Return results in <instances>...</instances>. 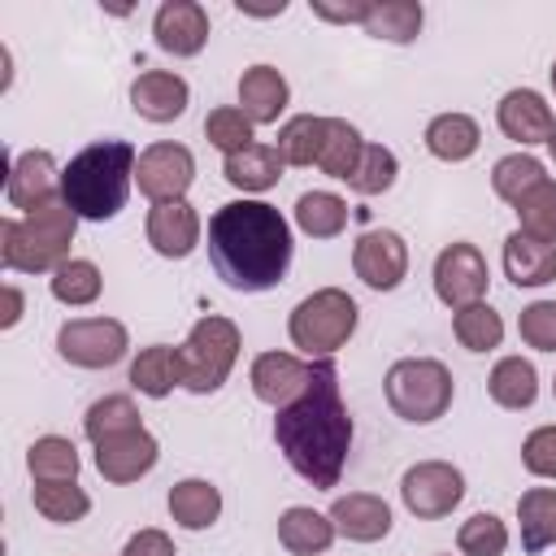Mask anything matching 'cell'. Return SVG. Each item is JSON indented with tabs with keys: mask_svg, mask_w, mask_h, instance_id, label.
<instances>
[{
	"mask_svg": "<svg viewBox=\"0 0 556 556\" xmlns=\"http://www.w3.org/2000/svg\"><path fill=\"white\" fill-rule=\"evenodd\" d=\"M274 439H278V452L287 456V465L304 482H313L317 491L339 486L348 447H352V417L339 395V369L330 356H317L304 395L295 404L278 408Z\"/></svg>",
	"mask_w": 556,
	"mask_h": 556,
	"instance_id": "cell-1",
	"label": "cell"
},
{
	"mask_svg": "<svg viewBox=\"0 0 556 556\" xmlns=\"http://www.w3.org/2000/svg\"><path fill=\"white\" fill-rule=\"evenodd\" d=\"M208 261L230 291H269L291 265V226L265 200H230L208 222Z\"/></svg>",
	"mask_w": 556,
	"mask_h": 556,
	"instance_id": "cell-2",
	"label": "cell"
},
{
	"mask_svg": "<svg viewBox=\"0 0 556 556\" xmlns=\"http://www.w3.org/2000/svg\"><path fill=\"white\" fill-rule=\"evenodd\" d=\"M135 148L126 139H100L87 143L70 165L61 169V200L74 208V217L109 222L122 213L130 178H135Z\"/></svg>",
	"mask_w": 556,
	"mask_h": 556,
	"instance_id": "cell-3",
	"label": "cell"
},
{
	"mask_svg": "<svg viewBox=\"0 0 556 556\" xmlns=\"http://www.w3.org/2000/svg\"><path fill=\"white\" fill-rule=\"evenodd\" d=\"M74 208L65 200H52L39 213L4 217L0 222V261L13 274H56L70 261V243H74Z\"/></svg>",
	"mask_w": 556,
	"mask_h": 556,
	"instance_id": "cell-4",
	"label": "cell"
},
{
	"mask_svg": "<svg viewBox=\"0 0 556 556\" xmlns=\"http://www.w3.org/2000/svg\"><path fill=\"white\" fill-rule=\"evenodd\" d=\"M239 361V326L230 317H200L187 334V343L178 348V374H182V387L195 391V395H208L217 391L230 369Z\"/></svg>",
	"mask_w": 556,
	"mask_h": 556,
	"instance_id": "cell-5",
	"label": "cell"
},
{
	"mask_svg": "<svg viewBox=\"0 0 556 556\" xmlns=\"http://www.w3.org/2000/svg\"><path fill=\"white\" fill-rule=\"evenodd\" d=\"M387 387V404L395 417L404 421H439L447 408H452V374L443 361H430V356H408V361H395L382 378Z\"/></svg>",
	"mask_w": 556,
	"mask_h": 556,
	"instance_id": "cell-6",
	"label": "cell"
},
{
	"mask_svg": "<svg viewBox=\"0 0 556 556\" xmlns=\"http://www.w3.org/2000/svg\"><path fill=\"white\" fill-rule=\"evenodd\" d=\"M291 343L308 356H330L339 352L352 330H356V300L339 287H321L313 295H304L295 308H291Z\"/></svg>",
	"mask_w": 556,
	"mask_h": 556,
	"instance_id": "cell-7",
	"label": "cell"
},
{
	"mask_svg": "<svg viewBox=\"0 0 556 556\" xmlns=\"http://www.w3.org/2000/svg\"><path fill=\"white\" fill-rule=\"evenodd\" d=\"M56 352L78 369H109L126 356V326L113 317H74L56 330Z\"/></svg>",
	"mask_w": 556,
	"mask_h": 556,
	"instance_id": "cell-8",
	"label": "cell"
},
{
	"mask_svg": "<svg viewBox=\"0 0 556 556\" xmlns=\"http://www.w3.org/2000/svg\"><path fill=\"white\" fill-rule=\"evenodd\" d=\"M400 495H404V508L421 521H434V517H447L460 500H465V478L456 465L447 460H417L404 478H400Z\"/></svg>",
	"mask_w": 556,
	"mask_h": 556,
	"instance_id": "cell-9",
	"label": "cell"
},
{
	"mask_svg": "<svg viewBox=\"0 0 556 556\" xmlns=\"http://www.w3.org/2000/svg\"><path fill=\"white\" fill-rule=\"evenodd\" d=\"M195 178V156L182 143H152L139 152L135 161V182L152 204H169L182 200V191Z\"/></svg>",
	"mask_w": 556,
	"mask_h": 556,
	"instance_id": "cell-10",
	"label": "cell"
},
{
	"mask_svg": "<svg viewBox=\"0 0 556 556\" xmlns=\"http://www.w3.org/2000/svg\"><path fill=\"white\" fill-rule=\"evenodd\" d=\"M486 256L473 248V243H447L434 261V295L447 304V308H465V304H478L486 295Z\"/></svg>",
	"mask_w": 556,
	"mask_h": 556,
	"instance_id": "cell-11",
	"label": "cell"
},
{
	"mask_svg": "<svg viewBox=\"0 0 556 556\" xmlns=\"http://www.w3.org/2000/svg\"><path fill=\"white\" fill-rule=\"evenodd\" d=\"M352 269L365 287L374 291H391L404 282L408 274V243L395 230H365L352 248Z\"/></svg>",
	"mask_w": 556,
	"mask_h": 556,
	"instance_id": "cell-12",
	"label": "cell"
},
{
	"mask_svg": "<svg viewBox=\"0 0 556 556\" xmlns=\"http://www.w3.org/2000/svg\"><path fill=\"white\" fill-rule=\"evenodd\" d=\"M308 378H313V361H300L291 352H261L252 361V391H256V400H265L274 408L295 404L304 395Z\"/></svg>",
	"mask_w": 556,
	"mask_h": 556,
	"instance_id": "cell-13",
	"label": "cell"
},
{
	"mask_svg": "<svg viewBox=\"0 0 556 556\" xmlns=\"http://www.w3.org/2000/svg\"><path fill=\"white\" fill-rule=\"evenodd\" d=\"M56 191H61L56 161H52L43 148H30V152H22V156L13 161V169H9V204H13V208L39 213V208H48L52 200H61Z\"/></svg>",
	"mask_w": 556,
	"mask_h": 556,
	"instance_id": "cell-14",
	"label": "cell"
},
{
	"mask_svg": "<svg viewBox=\"0 0 556 556\" xmlns=\"http://www.w3.org/2000/svg\"><path fill=\"white\" fill-rule=\"evenodd\" d=\"M152 35H156V48L174 56H195L208 43V13L195 0H165L156 9Z\"/></svg>",
	"mask_w": 556,
	"mask_h": 556,
	"instance_id": "cell-15",
	"label": "cell"
},
{
	"mask_svg": "<svg viewBox=\"0 0 556 556\" xmlns=\"http://www.w3.org/2000/svg\"><path fill=\"white\" fill-rule=\"evenodd\" d=\"M156 456L161 447L148 430H130V434H113L96 443V469L104 473V482H139L156 465Z\"/></svg>",
	"mask_w": 556,
	"mask_h": 556,
	"instance_id": "cell-16",
	"label": "cell"
},
{
	"mask_svg": "<svg viewBox=\"0 0 556 556\" xmlns=\"http://www.w3.org/2000/svg\"><path fill=\"white\" fill-rule=\"evenodd\" d=\"M187 100H191V87L187 78L169 74V70H143L135 83H130V109L148 122H174L187 113Z\"/></svg>",
	"mask_w": 556,
	"mask_h": 556,
	"instance_id": "cell-17",
	"label": "cell"
},
{
	"mask_svg": "<svg viewBox=\"0 0 556 556\" xmlns=\"http://www.w3.org/2000/svg\"><path fill=\"white\" fill-rule=\"evenodd\" d=\"M495 117H500V130H504L508 139H517L521 148H526V143H547V139L556 135V117H552V109H547L543 96L530 91V87L508 91V96L500 100Z\"/></svg>",
	"mask_w": 556,
	"mask_h": 556,
	"instance_id": "cell-18",
	"label": "cell"
},
{
	"mask_svg": "<svg viewBox=\"0 0 556 556\" xmlns=\"http://www.w3.org/2000/svg\"><path fill=\"white\" fill-rule=\"evenodd\" d=\"M148 243L169 256V261H182L195 243H200V217L187 200H169V204H152L148 213Z\"/></svg>",
	"mask_w": 556,
	"mask_h": 556,
	"instance_id": "cell-19",
	"label": "cell"
},
{
	"mask_svg": "<svg viewBox=\"0 0 556 556\" xmlns=\"http://www.w3.org/2000/svg\"><path fill=\"white\" fill-rule=\"evenodd\" d=\"M330 521L352 543H378L391 530V508H387V500H378L369 491H352V495H339L334 500Z\"/></svg>",
	"mask_w": 556,
	"mask_h": 556,
	"instance_id": "cell-20",
	"label": "cell"
},
{
	"mask_svg": "<svg viewBox=\"0 0 556 556\" xmlns=\"http://www.w3.org/2000/svg\"><path fill=\"white\" fill-rule=\"evenodd\" d=\"M291 91H287V78L274 70V65H252L243 70L239 78V104H243V117L252 126H269L278 122V113L287 109Z\"/></svg>",
	"mask_w": 556,
	"mask_h": 556,
	"instance_id": "cell-21",
	"label": "cell"
},
{
	"mask_svg": "<svg viewBox=\"0 0 556 556\" xmlns=\"http://www.w3.org/2000/svg\"><path fill=\"white\" fill-rule=\"evenodd\" d=\"M504 274L513 287H543L556 278V243L530 239L521 230H513L504 239Z\"/></svg>",
	"mask_w": 556,
	"mask_h": 556,
	"instance_id": "cell-22",
	"label": "cell"
},
{
	"mask_svg": "<svg viewBox=\"0 0 556 556\" xmlns=\"http://www.w3.org/2000/svg\"><path fill=\"white\" fill-rule=\"evenodd\" d=\"M282 165H287V161L278 156V148H269V143H252V148L226 156L222 174H226V182L239 187V191H269V187L282 178Z\"/></svg>",
	"mask_w": 556,
	"mask_h": 556,
	"instance_id": "cell-23",
	"label": "cell"
},
{
	"mask_svg": "<svg viewBox=\"0 0 556 556\" xmlns=\"http://www.w3.org/2000/svg\"><path fill=\"white\" fill-rule=\"evenodd\" d=\"M334 521L313 513V508H287L278 517V539L291 556H321L330 543H334Z\"/></svg>",
	"mask_w": 556,
	"mask_h": 556,
	"instance_id": "cell-24",
	"label": "cell"
},
{
	"mask_svg": "<svg viewBox=\"0 0 556 556\" xmlns=\"http://www.w3.org/2000/svg\"><path fill=\"white\" fill-rule=\"evenodd\" d=\"M517 521H521V547L543 552L556 543V486H530L517 500Z\"/></svg>",
	"mask_w": 556,
	"mask_h": 556,
	"instance_id": "cell-25",
	"label": "cell"
},
{
	"mask_svg": "<svg viewBox=\"0 0 556 556\" xmlns=\"http://www.w3.org/2000/svg\"><path fill=\"white\" fill-rule=\"evenodd\" d=\"M478 139H482V130H478V122L469 113H439L426 126V148L439 161H465V156H473L478 152Z\"/></svg>",
	"mask_w": 556,
	"mask_h": 556,
	"instance_id": "cell-26",
	"label": "cell"
},
{
	"mask_svg": "<svg viewBox=\"0 0 556 556\" xmlns=\"http://www.w3.org/2000/svg\"><path fill=\"white\" fill-rule=\"evenodd\" d=\"M486 391L500 408H530L534 395H539V374L526 356H504V361H495V369L486 378Z\"/></svg>",
	"mask_w": 556,
	"mask_h": 556,
	"instance_id": "cell-27",
	"label": "cell"
},
{
	"mask_svg": "<svg viewBox=\"0 0 556 556\" xmlns=\"http://www.w3.org/2000/svg\"><path fill=\"white\" fill-rule=\"evenodd\" d=\"M169 513H174L178 526L204 530V526H213L217 513H222V491H217L213 482H204V478H182V482H174V491H169Z\"/></svg>",
	"mask_w": 556,
	"mask_h": 556,
	"instance_id": "cell-28",
	"label": "cell"
},
{
	"mask_svg": "<svg viewBox=\"0 0 556 556\" xmlns=\"http://www.w3.org/2000/svg\"><path fill=\"white\" fill-rule=\"evenodd\" d=\"M130 382H135L143 395H152V400L169 395V391L182 382V374H178V348H165V343L143 348V352L130 361Z\"/></svg>",
	"mask_w": 556,
	"mask_h": 556,
	"instance_id": "cell-29",
	"label": "cell"
},
{
	"mask_svg": "<svg viewBox=\"0 0 556 556\" xmlns=\"http://www.w3.org/2000/svg\"><path fill=\"white\" fill-rule=\"evenodd\" d=\"M326 126H330V117H313V113L291 117V122L278 130V143H274L278 156H282L287 165H313V161H321Z\"/></svg>",
	"mask_w": 556,
	"mask_h": 556,
	"instance_id": "cell-30",
	"label": "cell"
},
{
	"mask_svg": "<svg viewBox=\"0 0 556 556\" xmlns=\"http://www.w3.org/2000/svg\"><path fill=\"white\" fill-rule=\"evenodd\" d=\"M26 469L35 482H74L78 478V447L61 434H43L30 443Z\"/></svg>",
	"mask_w": 556,
	"mask_h": 556,
	"instance_id": "cell-31",
	"label": "cell"
},
{
	"mask_svg": "<svg viewBox=\"0 0 556 556\" xmlns=\"http://www.w3.org/2000/svg\"><path fill=\"white\" fill-rule=\"evenodd\" d=\"M295 226L313 239H334L348 226V204L334 191H304L295 200Z\"/></svg>",
	"mask_w": 556,
	"mask_h": 556,
	"instance_id": "cell-32",
	"label": "cell"
},
{
	"mask_svg": "<svg viewBox=\"0 0 556 556\" xmlns=\"http://www.w3.org/2000/svg\"><path fill=\"white\" fill-rule=\"evenodd\" d=\"M130 430H143L139 408H135L130 395H104V400H96V404L87 408V417H83V434H87L91 443H104V439L130 434Z\"/></svg>",
	"mask_w": 556,
	"mask_h": 556,
	"instance_id": "cell-33",
	"label": "cell"
},
{
	"mask_svg": "<svg viewBox=\"0 0 556 556\" xmlns=\"http://www.w3.org/2000/svg\"><path fill=\"white\" fill-rule=\"evenodd\" d=\"M421 30V4L417 0H382L365 17V35L391 39V43H413Z\"/></svg>",
	"mask_w": 556,
	"mask_h": 556,
	"instance_id": "cell-34",
	"label": "cell"
},
{
	"mask_svg": "<svg viewBox=\"0 0 556 556\" xmlns=\"http://www.w3.org/2000/svg\"><path fill=\"white\" fill-rule=\"evenodd\" d=\"M361 152H365V139H361V130L352 126V122H343V117H330V126H326V148H321V169L330 174V178H352L356 174V165H361Z\"/></svg>",
	"mask_w": 556,
	"mask_h": 556,
	"instance_id": "cell-35",
	"label": "cell"
},
{
	"mask_svg": "<svg viewBox=\"0 0 556 556\" xmlns=\"http://www.w3.org/2000/svg\"><path fill=\"white\" fill-rule=\"evenodd\" d=\"M517 230L530 235V239H543V243H556V182L543 178L539 187H530L517 204Z\"/></svg>",
	"mask_w": 556,
	"mask_h": 556,
	"instance_id": "cell-36",
	"label": "cell"
},
{
	"mask_svg": "<svg viewBox=\"0 0 556 556\" xmlns=\"http://www.w3.org/2000/svg\"><path fill=\"white\" fill-rule=\"evenodd\" d=\"M452 330H456L460 348H469V352H491V348H500V339H504V321H500V313H495L491 304H482V300L456 308Z\"/></svg>",
	"mask_w": 556,
	"mask_h": 556,
	"instance_id": "cell-37",
	"label": "cell"
},
{
	"mask_svg": "<svg viewBox=\"0 0 556 556\" xmlns=\"http://www.w3.org/2000/svg\"><path fill=\"white\" fill-rule=\"evenodd\" d=\"M547 174H543V161H534L530 152H513V156H500L495 161V169H491V187H495V195L500 200H508V204H517L530 187H539Z\"/></svg>",
	"mask_w": 556,
	"mask_h": 556,
	"instance_id": "cell-38",
	"label": "cell"
},
{
	"mask_svg": "<svg viewBox=\"0 0 556 556\" xmlns=\"http://www.w3.org/2000/svg\"><path fill=\"white\" fill-rule=\"evenodd\" d=\"M30 495H35V508H39L48 521H56V526L83 521L87 508H91V500H87V491H83L78 482H35Z\"/></svg>",
	"mask_w": 556,
	"mask_h": 556,
	"instance_id": "cell-39",
	"label": "cell"
},
{
	"mask_svg": "<svg viewBox=\"0 0 556 556\" xmlns=\"http://www.w3.org/2000/svg\"><path fill=\"white\" fill-rule=\"evenodd\" d=\"M52 295L70 308H83L100 295V269L91 261H65L56 274H52Z\"/></svg>",
	"mask_w": 556,
	"mask_h": 556,
	"instance_id": "cell-40",
	"label": "cell"
},
{
	"mask_svg": "<svg viewBox=\"0 0 556 556\" xmlns=\"http://www.w3.org/2000/svg\"><path fill=\"white\" fill-rule=\"evenodd\" d=\"M395 152L391 148H382V143H365V152H361V165H356V174L348 178V187L356 191V195H378V191H387L391 182H395Z\"/></svg>",
	"mask_w": 556,
	"mask_h": 556,
	"instance_id": "cell-41",
	"label": "cell"
},
{
	"mask_svg": "<svg viewBox=\"0 0 556 556\" xmlns=\"http://www.w3.org/2000/svg\"><path fill=\"white\" fill-rule=\"evenodd\" d=\"M456 543H460L465 556H504V547H508V526H504L495 513H473V517L460 526Z\"/></svg>",
	"mask_w": 556,
	"mask_h": 556,
	"instance_id": "cell-42",
	"label": "cell"
},
{
	"mask_svg": "<svg viewBox=\"0 0 556 556\" xmlns=\"http://www.w3.org/2000/svg\"><path fill=\"white\" fill-rule=\"evenodd\" d=\"M204 135H208V143L222 148L226 156L252 148V122L243 117V109H230V104H222V109H213V113L204 117Z\"/></svg>",
	"mask_w": 556,
	"mask_h": 556,
	"instance_id": "cell-43",
	"label": "cell"
},
{
	"mask_svg": "<svg viewBox=\"0 0 556 556\" xmlns=\"http://www.w3.org/2000/svg\"><path fill=\"white\" fill-rule=\"evenodd\" d=\"M517 330H521V339H526L530 348L556 352V300H534V304H526L521 317H517Z\"/></svg>",
	"mask_w": 556,
	"mask_h": 556,
	"instance_id": "cell-44",
	"label": "cell"
},
{
	"mask_svg": "<svg viewBox=\"0 0 556 556\" xmlns=\"http://www.w3.org/2000/svg\"><path fill=\"white\" fill-rule=\"evenodd\" d=\"M521 465L539 478H556V426H539L521 443Z\"/></svg>",
	"mask_w": 556,
	"mask_h": 556,
	"instance_id": "cell-45",
	"label": "cell"
},
{
	"mask_svg": "<svg viewBox=\"0 0 556 556\" xmlns=\"http://www.w3.org/2000/svg\"><path fill=\"white\" fill-rule=\"evenodd\" d=\"M122 556H174V539L165 534V530H139L126 547H122Z\"/></svg>",
	"mask_w": 556,
	"mask_h": 556,
	"instance_id": "cell-46",
	"label": "cell"
},
{
	"mask_svg": "<svg viewBox=\"0 0 556 556\" xmlns=\"http://www.w3.org/2000/svg\"><path fill=\"white\" fill-rule=\"evenodd\" d=\"M369 9H374V4H365V0H361V4H321V0L313 4V13L326 17V22H361V26H365Z\"/></svg>",
	"mask_w": 556,
	"mask_h": 556,
	"instance_id": "cell-47",
	"label": "cell"
},
{
	"mask_svg": "<svg viewBox=\"0 0 556 556\" xmlns=\"http://www.w3.org/2000/svg\"><path fill=\"white\" fill-rule=\"evenodd\" d=\"M17 317H22V291L4 287V317H0V326L9 330V326H17Z\"/></svg>",
	"mask_w": 556,
	"mask_h": 556,
	"instance_id": "cell-48",
	"label": "cell"
},
{
	"mask_svg": "<svg viewBox=\"0 0 556 556\" xmlns=\"http://www.w3.org/2000/svg\"><path fill=\"white\" fill-rule=\"evenodd\" d=\"M547 148H552V156H556V135H552V139H547Z\"/></svg>",
	"mask_w": 556,
	"mask_h": 556,
	"instance_id": "cell-49",
	"label": "cell"
},
{
	"mask_svg": "<svg viewBox=\"0 0 556 556\" xmlns=\"http://www.w3.org/2000/svg\"><path fill=\"white\" fill-rule=\"evenodd\" d=\"M552 91H556V61H552Z\"/></svg>",
	"mask_w": 556,
	"mask_h": 556,
	"instance_id": "cell-50",
	"label": "cell"
},
{
	"mask_svg": "<svg viewBox=\"0 0 556 556\" xmlns=\"http://www.w3.org/2000/svg\"><path fill=\"white\" fill-rule=\"evenodd\" d=\"M552 391H556V382H552Z\"/></svg>",
	"mask_w": 556,
	"mask_h": 556,
	"instance_id": "cell-51",
	"label": "cell"
}]
</instances>
